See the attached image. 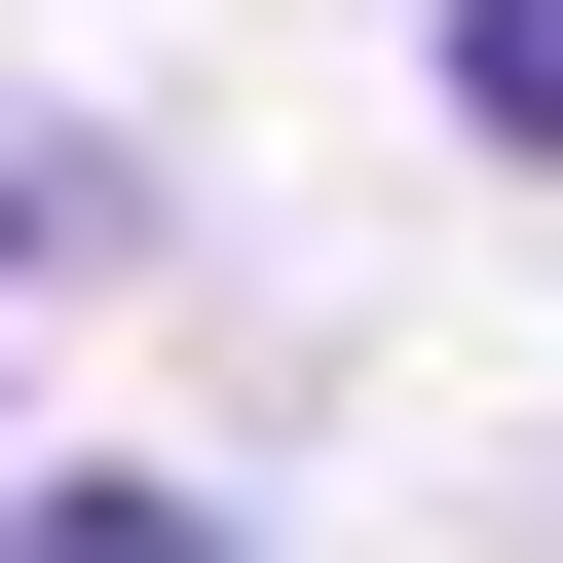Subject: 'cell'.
Returning a JSON list of instances; mask_svg holds the SVG:
<instances>
[{
    "label": "cell",
    "mask_w": 563,
    "mask_h": 563,
    "mask_svg": "<svg viewBox=\"0 0 563 563\" xmlns=\"http://www.w3.org/2000/svg\"><path fill=\"white\" fill-rule=\"evenodd\" d=\"M451 113H488V151H563V0H451Z\"/></svg>",
    "instance_id": "3957f363"
},
{
    "label": "cell",
    "mask_w": 563,
    "mask_h": 563,
    "mask_svg": "<svg viewBox=\"0 0 563 563\" xmlns=\"http://www.w3.org/2000/svg\"><path fill=\"white\" fill-rule=\"evenodd\" d=\"M0 563H225V526H188V488H113V451H76V488H0Z\"/></svg>",
    "instance_id": "6da1fadb"
},
{
    "label": "cell",
    "mask_w": 563,
    "mask_h": 563,
    "mask_svg": "<svg viewBox=\"0 0 563 563\" xmlns=\"http://www.w3.org/2000/svg\"><path fill=\"white\" fill-rule=\"evenodd\" d=\"M76 225H113V151H76V113H0V301H38Z\"/></svg>",
    "instance_id": "7a4b0ae2"
}]
</instances>
